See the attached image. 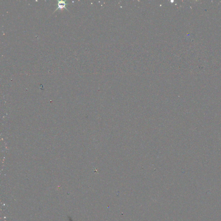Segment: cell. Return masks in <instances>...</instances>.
I'll return each mask as SVG.
<instances>
[{"label": "cell", "mask_w": 221, "mask_h": 221, "mask_svg": "<svg viewBox=\"0 0 221 221\" xmlns=\"http://www.w3.org/2000/svg\"><path fill=\"white\" fill-rule=\"evenodd\" d=\"M68 3H66V1H58L57 8L55 10V11H54V12H55V11H57L58 10H61V9H62L63 8L66 9L67 10H68V9L66 8V5H68Z\"/></svg>", "instance_id": "6da1fadb"}]
</instances>
